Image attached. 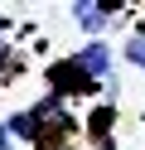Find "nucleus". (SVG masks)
<instances>
[{"label": "nucleus", "mask_w": 145, "mask_h": 150, "mask_svg": "<svg viewBox=\"0 0 145 150\" xmlns=\"http://www.w3.org/2000/svg\"><path fill=\"white\" fill-rule=\"evenodd\" d=\"M73 63L97 82V87H102V82H111V68H116V58H111V49H106V39H87L82 49L73 53Z\"/></svg>", "instance_id": "obj_1"}, {"label": "nucleus", "mask_w": 145, "mask_h": 150, "mask_svg": "<svg viewBox=\"0 0 145 150\" xmlns=\"http://www.w3.org/2000/svg\"><path fill=\"white\" fill-rule=\"evenodd\" d=\"M92 87H97V82L87 78L73 58H63V63H53V68H48V92H53V97H68V92H92Z\"/></svg>", "instance_id": "obj_2"}, {"label": "nucleus", "mask_w": 145, "mask_h": 150, "mask_svg": "<svg viewBox=\"0 0 145 150\" xmlns=\"http://www.w3.org/2000/svg\"><path fill=\"white\" fill-rule=\"evenodd\" d=\"M111 15H121V5H111V0H106V5H92V0H77V5H73V20H77V24L87 29V39H97V34L106 29V20H111Z\"/></svg>", "instance_id": "obj_3"}, {"label": "nucleus", "mask_w": 145, "mask_h": 150, "mask_svg": "<svg viewBox=\"0 0 145 150\" xmlns=\"http://www.w3.org/2000/svg\"><path fill=\"white\" fill-rule=\"evenodd\" d=\"M0 126L10 131V140H29V145H34V116H29V107H24V111H10V116H0Z\"/></svg>", "instance_id": "obj_4"}, {"label": "nucleus", "mask_w": 145, "mask_h": 150, "mask_svg": "<svg viewBox=\"0 0 145 150\" xmlns=\"http://www.w3.org/2000/svg\"><path fill=\"white\" fill-rule=\"evenodd\" d=\"M121 58L131 63V68H145V29H135L131 39H126V49H121Z\"/></svg>", "instance_id": "obj_5"}, {"label": "nucleus", "mask_w": 145, "mask_h": 150, "mask_svg": "<svg viewBox=\"0 0 145 150\" xmlns=\"http://www.w3.org/2000/svg\"><path fill=\"white\" fill-rule=\"evenodd\" d=\"M111 116H116L111 107H97V111H92V121H87V136H97V140H102L106 131H111Z\"/></svg>", "instance_id": "obj_6"}, {"label": "nucleus", "mask_w": 145, "mask_h": 150, "mask_svg": "<svg viewBox=\"0 0 145 150\" xmlns=\"http://www.w3.org/2000/svg\"><path fill=\"white\" fill-rule=\"evenodd\" d=\"M0 150H15V140H10V131L0 126Z\"/></svg>", "instance_id": "obj_7"}]
</instances>
